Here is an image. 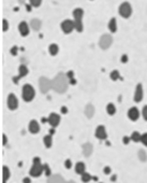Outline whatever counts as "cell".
<instances>
[{"mask_svg": "<svg viewBox=\"0 0 147 183\" xmlns=\"http://www.w3.org/2000/svg\"><path fill=\"white\" fill-rule=\"evenodd\" d=\"M52 81H53V89L55 92H57L59 94H63L65 92H67L69 83H70L67 74L58 73L57 76L54 78V80Z\"/></svg>", "mask_w": 147, "mask_h": 183, "instance_id": "cell-1", "label": "cell"}, {"mask_svg": "<svg viewBox=\"0 0 147 183\" xmlns=\"http://www.w3.org/2000/svg\"><path fill=\"white\" fill-rule=\"evenodd\" d=\"M44 171V167L41 164V160L40 157H35L33 158V164H32V167L30 168V171L29 174L31 177H35V178H38L40 177L42 172Z\"/></svg>", "mask_w": 147, "mask_h": 183, "instance_id": "cell-2", "label": "cell"}, {"mask_svg": "<svg viewBox=\"0 0 147 183\" xmlns=\"http://www.w3.org/2000/svg\"><path fill=\"white\" fill-rule=\"evenodd\" d=\"M35 96H36V90H35V88L32 87V85L25 84L24 86H23L22 98H23L24 101L29 103V101H31L32 99L35 98Z\"/></svg>", "mask_w": 147, "mask_h": 183, "instance_id": "cell-3", "label": "cell"}, {"mask_svg": "<svg viewBox=\"0 0 147 183\" xmlns=\"http://www.w3.org/2000/svg\"><path fill=\"white\" fill-rule=\"evenodd\" d=\"M39 88H40L41 93L46 94L51 88H53V81L45 78V76H41L39 80Z\"/></svg>", "mask_w": 147, "mask_h": 183, "instance_id": "cell-4", "label": "cell"}, {"mask_svg": "<svg viewBox=\"0 0 147 183\" xmlns=\"http://www.w3.org/2000/svg\"><path fill=\"white\" fill-rule=\"evenodd\" d=\"M119 14L124 18L130 17V15L132 14V7L129 2H122L119 7Z\"/></svg>", "mask_w": 147, "mask_h": 183, "instance_id": "cell-5", "label": "cell"}, {"mask_svg": "<svg viewBox=\"0 0 147 183\" xmlns=\"http://www.w3.org/2000/svg\"><path fill=\"white\" fill-rule=\"evenodd\" d=\"M112 43H113V38L110 35H103L99 40V46L102 50L108 49L112 45Z\"/></svg>", "mask_w": 147, "mask_h": 183, "instance_id": "cell-6", "label": "cell"}, {"mask_svg": "<svg viewBox=\"0 0 147 183\" xmlns=\"http://www.w3.org/2000/svg\"><path fill=\"white\" fill-rule=\"evenodd\" d=\"M28 72H29V70H28L27 66H25V65H21V66L18 67V76H14L13 82L15 83V84H17L18 81L21 80L22 78H24V76H26L27 74H28Z\"/></svg>", "mask_w": 147, "mask_h": 183, "instance_id": "cell-7", "label": "cell"}, {"mask_svg": "<svg viewBox=\"0 0 147 183\" xmlns=\"http://www.w3.org/2000/svg\"><path fill=\"white\" fill-rule=\"evenodd\" d=\"M75 29L74 28V21H71V19H66L61 23V30H63L65 34H70V32Z\"/></svg>", "mask_w": 147, "mask_h": 183, "instance_id": "cell-8", "label": "cell"}, {"mask_svg": "<svg viewBox=\"0 0 147 183\" xmlns=\"http://www.w3.org/2000/svg\"><path fill=\"white\" fill-rule=\"evenodd\" d=\"M8 107H9L10 110H16L18 108V99L17 97L14 94H10L9 97H8Z\"/></svg>", "mask_w": 147, "mask_h": 183, "instance_id": "cell-9", "label": "cell"}, {"mask_svg": "<svg viewBox=\"0 0 147 183\" xmlns=\"http://www.w3.org/2000/svg\"><path fill=\"white\" fill-rule=\"evenodd\" d=\"M47 122H49V125L52 126L53 128H55V127H57V126L59 125V123H60V116L58 115L57 113H51L49 119H47Z\"/></svg>", "mask_w": 147, "mask_h": 183, "instance_id": "cell-10", "label": "cell"}, {"mask_svg": "<svg viewBox=\"0 0 147 183\" xmlns=\"http://www.w3.org/2000/svg\"><path fill=\"white\" fill-rule=\"evenodd\" d=\"M143 86L142 84H138L135 92H134V101L135 103H141L143 99Z\"/></svg>", "mask_w": 147, "mask_h": 183, "instance_id": "cell-11", "label": "cell"}, {"mask_svg": "<svg viewBox=\"0 0 147 183\" xmlns=\"http://www.w3.org/2000/svg\"><path fill=\"white\" fill-rule=\"evenodd\" d=\"M96 137L100 140H104V139H106L107 135H106V130H105V127L103 125H100L97 127V129H96Z\"/></svg>", "mask_w": 147, "mask_h": 183, "instance_id": "cell-12", "label": "cell"}, {"mask_svg": "<svg viewBox=\"0 0 147 183\" xmlns=\"http://www.w3.org/2000/svg\"><path fill=\"white\" fill-rule=\"evenodd\" d=\"M28 129L31 134H38L40 131V125L36 120H32L30 121V123L28 125Z\"/></svg>", "mask_w": 147, "mask_h": 183, "instance_id": "cell-13", "label": "cell"}, {"mask_svg": "<svg viewBox=\"0 0 147 183\" xmlns=\"http://www.w3.org/2000/svg\"><path fill=\"white\" fill-rule=\"evenodd\" d=\"M128 117H129L131 121H136L140 117V111H138V108L132 107L129 109L128 111Z\"/></svg>", "mask_w": 147, "mask_h": 183, "instance_id": "cell-14", "label": "cell"}, {"mask_svg": "<svg viewBox=\"0 0 147 183\" xmlns=\"http://www.w3.org/2000/svg\"><path fill=\"white\" fill-rule=\"evenodd\" d=\"M18 30H19V32H21L22 36L26 37L27 35L29 34V25H28L26 22L19 23V25H18Z\"/></svg>", "mask_w": 147, "mask_h": 183, "instance_id": "cell-15", "label": "cell"}, {"mask_svg": "<svg viewBox=\"0 0 147 183\" xmlns=\"http://www.w3.org/2000/svg\"><path fill=\"white\" fill-rule=\"evenodd\" d=\"M82 149H83V154H84V156L88 157L91 155V153H92V150H94V147H92V144L89 142L87 143H84L83 144V147H82Z\"/></svg>", "mask_w": 147, "mask_h": 183, "instance_id": "cell-16", "label": "cell"}, {"mask_svg": "<svg viewBox=\"0 0 147 183\" xmlns=\"http://www.w3.org/2000/svg\"><path fill=\"white\" fill-rule=\"evenodd\" d=\"M47 183H66V181L60 174H53V176L49 177Z\"/></svg>", "mask_w": 147, "mask_h": 183, "instance_id": "cell-17", "label": "cell"}, {"mask_svg": "<svg viewBox=\"0 0 147 183\" xmlns=\"http://www.w3.org/2000/svg\"><path fill=\"white\" fill-rule=\"evenodd\" d=\"M94 114V107L91 103H88L86 108H85V115L87 116L88 119H91Z\"/></svg>", "mask_w": 147, "mask_h": 183, "instance_id": "cell-18", "label": "cell"}, {"mask_svg": "<svg viewBox=\"0 0 147 183\" xmlns=\"http://www.w3.org/2000/svg\"><path fill=\"white\" fill-rule=\"evenodd\" d=\"M10 169L8 166H3L2 167V183H7V181L10 178Z\"/></svg>", "mask_w": 147, "mask_h": 183, "instance_id": "cell-19", "label": "cell"}, {"mask_svg": "<svg viewBox=\"0 0 147 183\" xmlns=\"http://www.w3.org/2000/svg\"><path fill=\"white\" fill-rule=\"evenodd\" d=\"M30 27H31L33 30H39L41 28V21L38 18H32L30 21Z\"/></svg>", "mask_w": 147, "mask_h": 183, "instance_id": "cell-20", "label": "cell"}, {"mask_svg": "<svg viewBox=\"0 0 147 183\" xmlns=\"http://www.w3.org/2000/svg\"><path fill=\"white\" fill-rule=\"evenodd\" d=\"M85 169H86V166H85L84 163H82V162L76 163V165H75V172H76V174H84Z\"/></svg>", "mask_w": 147, "mask_h": 183, "instance_id": "cell-21", "label": "cell"}, {"mask_svg": "<svg viewBox=\"0 0 147 183\" xmlns=\"http://www.w3.org/2000/svg\"><path fill=\"white\" fill-rule=\"evenodd\" d=\"M83 15H84V10L80 9V8H76L73 11V17H74V19H82Z\"/></svg>", "mask_w": 147, "mask_h": 183, "instance_id": "cell-22", "label": "cell"}, {"mask_svg": "<svg viewBox=\"0 0 147 183\" xmlns=\"http://www.w3.org/2000/svg\"><path fill=\"white\" fill-rule=\"evenodd\" d=\"M43 142H44V145L47 149L53 145V137H52V135H46L44 138H43Z\"/></svg>", "mask_w": 147, "mask_h": 183, "instance_id": "cell-23", "label": "cell"}, {"mask_svg": "<svg viewBox=\"0 0 147 183\" xmlns=\"http://www.w3.org/2000/svg\"><path fill=\"white\" fill-rule=\"evenodd\" d=\"M108 29L111 30V32H116L117 30V22L116 18H112L110 23H108Z\"/></svg>", "mask_w": 147, "mask_h": 183, "instance_id": "cell-24", "label": "cell"}, {"mask_svg": "<svg viewBox=\"0 0 147 183\" xmlns=\"http://www.w3.org/2000/svg\"><path fill=\"white\" fill-rule=\"evenodd\" d=\"M58 51H59V48H58L57 44H55V43H53V44L49 45V52L51 55H53V56H55V55H57L58 54Z\"/></svg>", "mask_w": 147, "mask_h": 183, "instance_id": "cell-25", "label": "cell"}, {"mask_svg": "<svg viewBox=\"0 0 147 183\" xmlns=\"http://www.w3.org/2000/svg\"><path fill=\"white\" fill-rule=\"evenodd\" d=\"M74 28L76 32H83V22L82 19H74Z\"/></svg>", "mask_w": 147, "mask_h": 183, "instance_id": "cell-26", "label": "cell"}, {"mask_svg": "<svg viewBox=\"0 0 147 183\" xmlns=\"http://www.w3.org/2000/svg\"><path fill=\"white\" fill-rule=\"evenodd\" d=\"M106 112L110 115H114L116 113V107L114 103H108L106 106Z\"/></svg>", "mask_w": 147, "mask_h": 183, "instance_id": "cell-27", "label": "cell"}, {"mask_svg": "<svg viewBox=\"0 0 147 183\" xmlns=\"http://www.w3.org/2000/svg\"><path fill=\"white\" fill-rule=\"evenodd\" d=\"M141 137H142V135L140 134L138 131H133L130 138H131V140L134 141V142H138V141H141Z\"/></svg>", "mask_w": 147, "mask_h": 183, "instance_id": "cell-28", "label": "cell"}, {"mask_svg": "<svg viewBox=\"0 0 147 183\" xmlns=\"http://www.w3.org/2000/svg\"><path fill=\"white\" fill-rule=\"evenodd\" d=\"M91 178H92V177H91V174H88V172H86V171H85L84 174H82V181H83L84 183L89 182L90 180H91Z\"/></svg>", "mask_w": 147, "mask_h": 183, "instance_id": "cell-29", "label": "cell"}, {"mask_svg": "<svg viewBox=\"0 0 147 183\" xmlns=\"http://www.w3.org/2000/svg\"><path fill=\"white\" fill-rule=\"evenodd\" d=\"M138 158L141 162H146L147 161V154L144 150H140L138 151Z\"/></svg>", "mask_w": 147, "mask_h": 183, "instance_id": "cell-30", "label": "cell"}, {"mask_svg": "<svg viewBox=\"0 0 147 183\" xmlns=\"http://www.w3.org/2000/svg\"><path fill=\"white\" fill-rule=\"evenodd\" d=\"M111 79L113 81H117L118 79H120V76H119V71L118 70H113L111 72Z\"/></svg>", "mask_w": 147, "mask_h": 183, "instance_id": "cell-31", "label": "cell"}, {"mask_svg": "<svg viewBox=\"0 0 147 183\" xmlns=\"http://www.w3.org/2000/svg\"><path fill=\"white\" fill-rule=\"evenodd\" d=\"M43 167H44V172H45V174H46L47 177H51V176H52V172H51V169H49V164H44V165H43Z\"/></svg>", "mask_w": 147, "mask_h": 183, "instance_id": "cell-32", "label": "cell"}, {"mask_svg": "<svg viewBox=\"0 0 147 183\" xmlns=\"http://www.w3.org/2000/svg\"><path fill=\"white\" fill-rule=\"evenodd\" d=\"M29 1H30V5L32 7H36V8H38L42 2V0H29Z\"/></svg>", "mask_w": 147, "mask_h": 183, "instance_id": "cell-33", "label": "cell"}, {"mask_svg": "<svg viewBox=\"0 0 147 183\" xmlns=\"http://www.w3.org/2000/svg\"><path fill=\"white\" fill-rule=\"evenodd\" d=\"M8 29H9V23H8L7 19H3V21H2V30H3V32H7Z\"/></svg>", "mask_w": 147, "mask_h": 183, "instance_id": "cell-34", "label": "cell"}, {"mask_svg": "<svg viewBox=\"0 0 147 183\" xmlns=\"http://www.w3.org/2000/svg\"><path fill=\"white\" fill-rule=\"evenodd\" d=\"M141 141H142V143L145 145V147H147V133H145V134L142 135V137H141Z\"/></svg>", "mask_w": 147, "mask_h": 183, "instance_id": "cell-35", "label": "cell"}, {"mask_svg": "<svg viewBox=\"0 0 147 183\" xmlns=\"http://www.w3.org/2000/svg\"><path fill=\"white\" fill-rule=\"evenodd\" d=\"M142 115H143V117H144V120L147 121V106H145V107L143 108Z\"/></svg>", "mask_w": 147, "mask_h": 183, "instance_id": "cell-36", "label": "cell"}, {"mask_svg": "<svg viewBox=\"0 0 147 183\" xmlns=\"http://www.w3.org/2000/svg\"><path fill=\"white\" fill-rule=\"evenodd\" d=\"M65 166H66V168L67 169H70L72 167V162L70 161V160H67V161L65 162Z\"/></svg>", "mask_w": 147, "mask_h": 183, "instance_id": "cell-37", "label": "cell"}, {"mask_svg": "<svg viewBox=\"0 0 147 183\" xmlns=\"http://www.w3.org/2000/svg\"><path fill=\"white\" fill-rule=\"evenodd\" d=\"M17 51H18V48H17V46H13V48L11 49V54L15 56V55L17 54Z\"/></svg>", "mask_w": 147, "mask_h": 183, "instance_id": "cell-38", "label": "cell"}, {"mask_svg": "<svg viewBox=\"0 0 147 183\" xmlns=\"http://www.w3.org/2000/svg\"><path fill=\"white\" fill-rule=\"evenodd\" d=\"M103 171H104V174H111V168L108 167V166H106V167H104V169H103Z\"/></svg>", "mask_w": 147, "mask_h": 183, "instance_id": "cell-39", "label": "cell"}, {"mask_svg": "<svg viewBox=\"0 0 147 183\" xmlns=\"http://www.w3.org/2000/svg\"><path fill=\"white\" fill-rule=\"evenodd\" d=\"M7 142H8V138H7V136H5V135H2V144L5 145Z\"/></svg>", "mask_w": 147, "mask_h": 183, "instance_id": "cell-40", "label": "cell"}, {"mask_svg": "<svg viewBox=\"0 0 147 183\" xmlns=\"http://www.w3.org/2000/svg\"><path fill=\"white\" fill-rule=\"evenodd\" d=\"M128 62V56L127 55H122L121 56V63H127Z\"/></svg>", "mask_w": 147, "mask_h": 183, "instance_id": "cell-41", "label": "cell"}, {"mask_svg": "<svg viewBox=\"0 0 147 183\" xmlns=\"http://www.w3.org/2000/svg\"><path fill=\"white\" fill-rule=\"evenodd\" d=\"M130 140H131V138H129V137H124V139H122V141H124L125 144H128Z\"/></svg>", "mask_w": 147, "mask_h": 183, "instance_id": "cell-42", "label": "cell"}, {"mask_svg": "<svg viewBox=\"0 0 147 183\" xmlns=\"http://www.w3.org/2000/svg\"><path fill=\"white\" fill-rule=\"evenodd\" d=\"M67 76H68V79H72V78L74 76V73H73V71H69V72H68Z\"/></svg>", "mask_w": 147, "mask_h": 183, "instance_id": "cell-43", "label": "cell"}, {"mask_svg": "<svg viewBox=\"0 0 147 183\" xmlns=\"http://www.w3.org/2000/svg\"><path fill=\"white\" fill-rule=\"evenodd\" d=\"M23 183H31V180H30V178H24V180H23Z\"/></svg>", "mask_w": 147, "mask_h": 183, "instance_id": "cell-44", "label": "cell"}, {"mask_svg": "<svg viewBox=\"0 0 147 183\" xmlns=\"http://www.w3.org/2000/svg\"><path fill=\"white\" fill-rule=\"evenodd\" d=\"M68 112V109L66 107H63L61 108V113H63V114H66V113H67Z\"/></svg>", "mask_w": 147, "mask_h": 183, "instance_id": "cell-45", "label": "cell"}, {"mask_svg": "<svg viewBox=\"0 0 147 183\" xmlns=\"http://www.w3.org/2000/svg\"><path fill=\"white\" fill-rule=\"evenodd\" d=\"M116 179H117V176H116V174H113L111 177V181L112 182H114V181H116Z\"/></svg>", "mask_w": 147, "mask_h": 183, "instance_id": "cell-46", "label": "cell"}, {"mask_svg": "<svg viewBox=\"0 0 147 183\" xmlns=\"http://www.w3.org/2000/svg\"><path fill=\"white\" fill-rule=\"evenodd\" d=\"M69 82H70L71 84H75V83H76V81L74 80V78H72V79H69Z\"/></svg>", "mask_w": 147, "mask_h": 183, "instance_id": "cell-47", "label": "cell"}, {"mask_svg": "<svg viewBox=\"0 0 147 183\" xmlns=\"http://www.w3.org/2000/svg\"><path fill=\"white\" fill-rule=\"evenodd\" d=\"M31 7H32L31 5H26V9H27V11H28V12H30V11H31Z\"/></svg>", "mask_w": 147, "mask_h": 183, "instance_id": "cell-48", "label": "cell"}, {"mask_svg": "<svg viewBox=\"0 0 147 183\" xmlns=\"http://www.w3.org/2000/svg\"><path fill=\"white\" fill-rule=\"evenodd\" d=\"M49 133H51V135H53L54 133H55V130H54V129H51V131H49Z\"/></svg>", "mask_w": 147, "mask_h": 183, "instance_id": "cell-49", "label": "cell"}, {"mask_svg": "<svg viewBox=\"0 0 147 183\" xmlns=\"http://www.w3.org/2000/svg\"><path fill=\"white\" fill-rule=\"evenodd\" d=\"M68 183H75V182H74V181H72V180H70V181H69Z\"/></svg>", "mask_w": 147, "mask_h": 183, "instance_id": "cell-50", "label": "cell"}]
</instances>
